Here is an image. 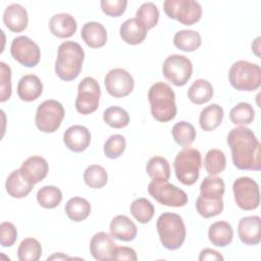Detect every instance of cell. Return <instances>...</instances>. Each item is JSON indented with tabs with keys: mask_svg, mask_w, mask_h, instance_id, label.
<instances>
[{
	"mask_svg": "<svg viewBox=\"0 0 261 261\" xmlns=\"http://www.w3.org/2000/svg\"><path fill=\"white\" fill-rule=\"evenodd\" d=\"M226 143L230 148L233 165L241 170L261 169L260 142L251 128L233 127L227 135Z\"/></svg>",
	"mask_w": 261,
	"mask_h": 261,
	"instance_id": "1",
	"label": "cell"
},
{
	"mask_svg": "<svg viewBox=\"0 0 261 261\" xmlns=\"http://www.w3.org/2000/svg\"><path fill=\"white\" fill-rule=\"evenodd\" d=\"M84 59L85 52L82 46L73 41H65L58 47L55 73L62 81H72L81 73Z\"/></svg>",
	"mask_w": 261,
	"mask_h": 261,
	"instance_id": "2",
	"label": "cell"
},
{
	"mask_svg": "<svg viewBox=\"0 0 261 261\" xmlns=\"http://www.w3.org/2000/svg\"><path fill=\"white\" fill-rule=\"evenodd\" d=\"M151 114L159 122H168L176 115L175 94L171 87L163 82L153 84L148 91Z\"/></svg>",
	"mask_w": 261,
	"mask_h": 261,
	"instance_id": "3",
	"label": "cell"
},
{
	"mask_svg": "<svg viewBox=\"0 0 261 261\" xmlns=\"http://www.w3.org/2000/svg\"><path fill=\"white\" fill-rule=\"evenodd\" d=\"M157 232L162 246L170 251L180 248L186 240L187 229L182 218L172 212L161 214L156 222Z\"/></svg>",
	"mask_w": 261,
	"mask_h": 261,
	"instance_id": "4",
	"label": "cell"
},
{
	"mask_svg": "<svg viewBox=\"0 0 261 261\" xmlns=\"http://www.w3.org/2000/svg\"><path fill=\"white\" fill-rule=\"evenodd\" d=\"M201 166L200 151L191 147H186L179 151L173 161L175 176L185 186H193L198 180Z\"/></svg>",
	"mask_w": 261,
	"mask_h": 261,
	"instance_id": "5",
	"label": "cell"
},
{
	"mask_svg": "<svg viewBox=\"0 0 261 261\" xmlns=\"http://www.w3.org/2000/svg\"><path fill=\"white\" fill-rule=\"evenodd\" d=\"M228 81L238 91H255L261 85V68L256 63L238 60L228 70Z\"/></svg>",
	"mask_w": 261,
	"mask_h": 261,
	"instance_id": "6",
	"label": "cell"
},
{
	"mask_svg": "<svg viewBox=\"0 0 261 261\" xmlns=\"http://www.w3.org/2000/svg\"><path fill=\"white\" fill-rule=\"evenodd\" d=\"M64 115L65 111L60 102L53 99L45 100L37 108L35 123L43 133H54L59 128Z\"/></svg>",
	"mask_w": 261,
	"mask_h": 261,
	"instance_id": "7",
	"label": "cell"
},
{
	"mask_svg": "<svg viewBox=\"0 0 261 261\" xmlns=\"http://www.w3.org/2000/svg\"><path fill=\"white\" fill-rule=\"evenodd\" d=\"M165 14L185 25L198 22L202 16L201 4L194 0H166L163 3Z\"/></svg>",
	"mask_w": 261,
	"mask_h": 261,
	"instance_id": "8",
	"label": "cell"
},
{
	"mask_svg": "<svg viewBox=\"0 0 261 261\" xmlns=\"http://www.w3.org/2000/svg\"><path fill=\"white\" fill-rule=\"evenodd\" d=\"M100 96L99 83L92 76L84 77L77 86V96L74 102L76 111L84 115L95 112L99 107Z\"/></svg>",
	"mask_w": 261,
	"mask_h": 261,
	"instance_id": "9",
	"label": "cell"
},
{
	"mask_svg": "<svg viewBox=\"0 0 261 261\" xmlns=\"http://www.w3.org/2000/svg\"><path fill=\"white\" fill-rule=\"evenodd\" d=\"M148 193L159 204L169 207H182L189 200L184 190L165 180H151Z\"/></svg>",
	"mask_w": 261,
	"mask_h": 261,
	"instance_id": "10",
	"label": "cell"
},
{
	"mask_svg": "<svg viewBox=\"0 0 261 261\" xmlns=\"http://www.w3.org/2000/svg\"><path fill=\"white\" fill-rule=\"evenodd\" d=\"M162 73L174 86H185L193 73L192 61L184 55H169L163 62Z\"/></svg>",
	"mask_w": 261,
	"mask_h": 261,
	"instance_id": "11",
	"label": "cell"
},
{
	"mask_svg": "<svg viewBox=\"0 0 261 261\" xmlns=\"http://www.w3.org/2000/svg\"><path fill=\"white\" fill-rule=\"evenodd\" d=\"M233 197L237 205L242 210H254L260 204V192L258 184L248 177L242 176L237 178L232 185Z\"/></svg>",
	"mask_w": 261,
	"mask_h": 261,
	"instance_id": "12",
	"label": "cell"
},
{
	"mask_svg": "<svg viewBox=\"0 0 261 261\" xmlns=\"http://www.w3.org/2000/svg\"><path fill=\"white\" fill-rule=\"evenodd\" d=\"M10 54L14 60L25 67H35L41 59L40 47L27 36H18L12 40Z\"/></svg>",
	"mask_w": 261,
	"mask_h": 261,
	"instance_id": "13",
	"label": "cell"
},
{
	"mask_svg": "<svg viewBox=\"0 0 261 261\" xmlns=\"http://www.w3.org/2000/svg\"><path fill=\"white\" fill-rule=\"evenodd\" d=\"M104 85L109 95L114 98H122L133 92L135 82L127 70L123 68H113L105 75Z\"/></svg>",
	"mask_w": 261,
	"mask_h": 261,
	"instance_id": "14",
	"label": "cell"
},
{
	"mask_svg": "<svg viewBox=\"0 0 261 261\" xmlns=\"http://www.w3.org/2000/svg\"><path fill=\"white\" fill-rule=\"evenodd\" d=\"M49 170L48 162L41 156H31L25 159L19 168L21 176L30 184L36 185L42 181Z\"/></svg>",
	"mask_w": 261,
	"mask_h": 261,
	"instance_id": "15",
	"label": "cell"
},
{
	"mask_svg": "<svg viewBox=\"0 0 261 261\" xmlns=\"http://www.w3.org/2000/svg\"><path fill=\"white\" fill-rule=\"evenodd\" d=\"M238 234L245 245H258L261 241V218L257 215L242 217L238 224Z\"/></svg>",
	"mask_w": 261,
	"mask_h": 261,
	"instance_id": "16",
	"label": "cell"
},
{
	"mask_svg": "<svg viewBox=\"0 0 261 261\" xmlns=\"http://www.w3.org/2000/svg\"><path fill=\"white\" fill-rule=\"evenodd\" d=\"M63 143L70 151L81 153L89 147L91 143V133L84 125H71L63 134Z\"/></svg>",
	"mask_w": 261,
	"mask_h": 261,
	"instance_id": "17",
	"label": "cell"
},
{
	"mask_svg": "<svg viewBox=\"0 0 261 261\" xmlns=\"http://www.w3.org/2000/svg\"><path fill=\"white\" fill-rule=\"evenodd\" d=\"M116 244L113 237L105 231L95 233L90 242L91 255L98 261L112 260V251Z\"/></svg>",
	"mask_w": 261,
	"mask_h": 261,
	"instance_id": "18",
	"label": "cell"
},
{
	"mask_svg": "<svg viewBox=\"0 0 261 261\" xmlns=\"http://www.w3.org/2000/svg\"><path fill=\"white\" fill-rule=\"evenodd\" d=\"M3 22L13 33H20L28 27L29 16L27 9L17 3L8 5L3 13Z\"/></svg>",
	"mask_w": 261,
	"mask_h": 261,
	"instance_id": "19",
	"label": "cell"
},
{
	"mask_svg": "<svg viewBox=\"0 0 261 261\" xmlns=\"http://www.w3.org/2000/svg\"><path fill=\"white\" fill-rule=\"evenodd\" d=\"M76 28V20L69 13L54 14L49 21L50 32L52 35L60 39L70 38L74 35Z\"/></svg>",
	"mask_w": 261,
	"mask_h": 261,
	"instance_id": "20",
	"label": "cell"
},
{
	"mask_svg": "<svg viewBox=\"0 0 261 261\" xmlns=\"http://www.w3.org/2000/svg\"><path fill=\"white\" fill-rule=\"evenodd\" d=\"M110 234L119 241L130 242L138 233L137 225L126 215H116L110 222Z\"/></svg>",
	"mask_w": 261,
	"mask_h": 261,
	"instance_id": "21",
	"label": "cell"
},
{
	"mask_svg": "<svg viewBox=\"0 0 261 261\" xmlns=\"http://www.w3.org/2000/svg\"><path fill=\"white\" fill-rule=\"evenodd\" d=\"M43 93V84L36 74L23 75L17 84V95L21 101L32 102Z\"/></svg>",
	"mask_w": 261,
	"mask_h": 261,
	"instance_id": "22",
	"label": "cell"
},
{
	"mask_svg": "<svg viewBox=\"0 0 261 261\" xmlns=\"http://www.w3.org/2000/svg\"><path fill=\"white\" fill-rule=\"evenodd\" d=\"M146 28L136 17L128 18L119 29V35L121 39L129 45H139L143 43L147 37Z\"/></svg>",
	"mask_w": 261,
	"mask_h": 261,
	"instance_id": "23",
	"label": "cell"
},
{
	"mask_svg": "<svg viewBox=\"0 0 261 261\" xmlns=\"http://www.w3.org/2000/svg\"><path fill=\"white\" fill-rule=\"evenodd\" d=\"M81 37L90 48H101L107 42L106 29L97 21L86 22L82 28Z\"/></svg>",
	"mask_w": 261,
	"mask_h": 261,
	"instance_id": "24",
	"label": "cell"
},
{
	"mask_svg": "<svg viewBox=\"0 0 261 261\" xmlns=\"http://www.w3.org/2000/svg\"><path fill=\"white\" fill-rule=\"evenodd\" d=\"M34 185L28 182L20 174L19 169L13 170L6 178L5 189L7 194L16 199L27 197L33 190Z\"/></svg>",
	"mask_w": 261,
	"mask_h": 261,
	"instance_id": "25",
	"label": "cell"
},
{
	"mask_svg": "<svg viewBox=\"0 0 261 261\" xmlns=\"http://www.w3.org/2000/svg\"><path fill=\"white\" fill-rule=\"evenodd\" d=\"M233 238V229L227 221H216L209 226L208 239L216 247H226Z\"/></svg>",
	"mask_w": 261,
	"mask_h": 261,
	"instance_id": "26",
	"label": "cell"
},
{
	"mask_svg": "<svg viewBox=\"0 0 261 261\" xmlns=\"http://www.w3.org/2000/svg\"><path fill=\"white\" fill-rule=\"evenodd\" d=\"M223 116L224 111L220 105L215 103L208 105L200 113V126L205 132H212L221 124Z\"/></svg>",
	"mask_w": 261,
	"mask_h": 261,
	"instance_id": "27",
	"label": "cell"
},
{
	"mask_svg": "<svg viewBox=\"0 0 261 261\" xmlns=\"http://www.w3.org/2000/svg\"><path fill=\"white\" fill-rule=\"evenodd\" d=\"M64 211L70 220L81 222L89 217L91 213V204L85 198L73 197L66 202Z\"/></svg>",
	"mask_w": 261,
	"mask_h": 261,
	"instance_id": "28",
	"label": "cell"
},
{
	"mask_svg": "<svg viewBox=\"0 0 261 261\" xmlns=\"http://www.w3.org/2000/svg\"><path fill=\"white\" fill-rule=\"evenodd\" d=\"M213 96V87L207 80H196L188 90V98L197 105L204 104L211 100Z\"/></svg>",
	"mask_w": 261,
	"mask_h": 261,
	"instance_id": "29",
	"label": "cell"
},
{
	"mask_svg": "<svg viewBox=\"0 0 261 261\" xmlns=\"http://www.w3.org/2000/svg\"><path fill=\"white\" fill-rule=\"evenodd\" d=\"M174 46L185 52L196 51L202 44L201 35L193 30H181L173 37Z\"/></svg>",
	"mask_w": 261,
	"mask_h": 261,
	"instance_id": "30",
	"label": "cell"
},
{
	"mask_svg": "<svg viewBox=\"0 0 261 261\" xmlns=\"http://www.w3.org/2000/svg\"><path fill=\"white\" fill-rule=\"evenodd\" d=\"M225 185L221 177L216 175L206 176L200 186V197L210 200L222 199Z\"/></svg>",
	"mask_w": 261,
	"mask_h": 261,
	"instance_id": "31",
	"label": "cell"
},
{
	"mask_svg": "<svg viewBox=\"0 0 261 261\" xmlns=\"http://www.w3.org/2000/svg\"><path fill=\"white\" fill-rule=\"evenodd\" d=\"M147 174L152 180H165L170 177L169 162L162 156H154L150 158L146 164Z\"/></svg>",
	"mask_w": 261,
	"mask_h": 261,
	"instance_id": "32",
	"label": "cell"
},
{
	"mask_svg": "<svg viewBox=\"0 0 261 261\" xmlns=\"http://www.w3.org/2000/svg\"><path fill=\"white\" fill-rule=\"evenodd\" d=\"M171 135L175 143L181 147H190L196 139L197 133L193 124L187 121H179L172 126Z\"/></svg>",
	"mask_w": 261,
	"mask_h": 261,
	"instance_id": "33",
	"label": "cell"
},
{
	"mask_svg": "<svg viewBox=\"0 0 261 261\" xmlns=\"http://www.w3.org/2000/svg\"><path fill=\"white\" fill-rule=\"evenodd\" d=\"M37 201L46 209L56 208L62 201V192L54 186H44L37 193Z\"/></svg>",
	"mask_w": 261,
	"mask_h": 261,
	"instance_id": "34",
	"label": "cell"
},
{
	"mask_svg": "<svg viewBox=\"0 0 261 261\" xmlns=\"http://www.w3.org/2000/svg\"><path fill=\"white\" fill-rule=\"evenodd\" d=\"M42 256V247L38 240L27 238L21 241L17 249L19 261H38Z\"/></svg>",
	"mask_w": 261,
	"mask_h": 261,
	"instance_id": "35",
	"label": "cell"
},
{
	"mask_svg": "<svg viewBox=\"0 0 261 261\" xmlns=\"http://www.w3.org/2000/svg\"><path fill=\"white\" fill-rule=\"evenodd\" d=\"M107 180V171L101 165L92 164L84 172V181L91 189H101L106 186Z\"/></svg>",
	"mask_w": 261,
	"mask_h": 261,
	"instance_id": "36",
	"label": "cell"
},
{
	"mask_svg": "<svg viewBox=\"0 0 261 261\" xmlns=\"http://www.w3.org/2000/svg\"><path fill=\"white\" fill-rule=\"evenodd\" d=\"M255 118V110L253 106L247 102L238 103L229 111V119L236 125H247L253 122Z\"/></svg>",
	"mask_w": 261,
	"mask_h": 261,
	"instance_id": "37",
	"label": "cell"
},
{
	"mask_svg": "<svg viewBox=\"0 0 261 261\" xmlns=\"http://www.w3.org/2000/svg\"><path fill=\"white\" fill-rule=\"evenodd\" d=\"M226 158L219 149H210L204 158V167L209 175H217L225 169Z\"/></svg>",
	"mask_w": 261,
	"mask_h": 261,
	"instance_id": "38",
	"label": "cell"
},
{
	"mask_svg": "<svg viewBox=\"0 0 261 261\" xmlns=\"http://www.w3.org/2000/svg\"><path fill=\"white\" fill-rule=\"evenodd\" d=\"M132 215L140 223H148L154 216L155 209L153 204L146 198H139L132 202L129 207Z\"/></svg>",
	"mask_w": 261,
	"mask_h": 261,
	"instance_id": "39",
	"label": "cell"
},
{
	"mask_svg": "<svg viewBox=\"0 0 261 261\" xmlns=\"http://www.w3.org/2000/svg\"><path fill=\"white\" fill-rule=\"evenodd\" d=\"M159 10L152 2L143 3L136 12V18L146 28L147 31L153 29L159 20Z\"/></svg>",
	"mask_w": 261,
	"mask_h": 261,
	"instance_id": "40",
	"label": "cell"
},
{
	"mask_svg": "<svg viewBox=\"0 0 261 261\" xmlns=\"http://www.w3.org/2000/svg\"><path fill=\"white\" fill-rule=\"evenodd\" d=\"M103 120L113 128H122L129 123V115L123 108L111 106L104 110Z\"/></svg>",
	"mask_w": 261,
	"mask_h": 261,
	"instance_id": "41",
	"label": "cell"
},
{
	"mask_svg": "<svg viewBox=\"0 0 261 261\" xmlns=\"http://www.w3.org/2000/svg\"><path fill=\"white\" fill-rule=\"evenodd\" d=\"M223 201L222 199L210 200L198 197L196 200V209L198 213L204 218H210L219 215L223 210Z\"/></svg>",
	"mask_w": 261,
	"mask_h": 261,
	"instance_id": "42",
	"label": "cell"
},
{
	"mask_svg": "<svg viewBox=\"0 0 261 261\" xmlns=\"http://www.w3.org/2000/svg\"><path fill=\"white\" fill-rule=\"evenodd\" d=\"M126 147V142L123 136L121 135H112L104 143L103 151L106 157L109 159H116L120 157Z\"/></svg>",
	"mask_w": 261,
	"mask_h": 261,
	"instance_id": "43",
	"label": "cell"
},
{
	"mask_svg": "<svg viewBox=\"0 0 261 261\" xmlns=\"http://www.w3.org/2000/svg\"><path fill=\"white\" fill-rule=\"evenodd\" d=\"M11 97V69L5 62H0V101L5 102Z\"/></svg>",
	"mask_w": 261,
	"mask_h": 261,
	"instance_id": "44",
	"label": "cell"
},
{
	"mask_svg": "<svg viewBox=\"0 0 261 261\" xmlns=\"http://www.w3.org/2000/svg\"><path fill=\"white\" fill-rule=\"evenodd\" d=\"M102 11L111 17H118L124 13L127 1L126 0H102L100 2Z\"/></svg>",
	"mask_w": 261,
	"mask_h": 261,
	"instance_id": "45",
	"label": "cell"
},
{
	"mask_svg": "<svg viewBox=\"0 0 261 261\" xmlns=\"http://www.w3.org/2000/svg\"><path fill=\"white\" fill-rule=\"evenodd\" d=\"M17 239V230L13 223L3 221L0 224V244L2 247L7 248L14 245Z\"/></svg>",
	"mask_w": 261,
	"mask_h": 261,
	"instance_id": "46",
	"label": "cell"
},
{
	"mask_svg": "<svg viewBox=\"0 0 261 261\" xmlns=\"http://www.w3.org/2000/svg\"><path fill=\"white\" fill-rule=\"evenodd\" d=\"M137 259V253L133 248L124 246H115L112 251V260L136 261Z\"/></svg>",
	"mask_w": 261,
	"mask_h": 261,
	"instance_id": "47",
	"label": "cell"
},
{
	"mask_svg": "<svg viewBox=\"0 0 261 261\" xmlns=\"http://www.w3.org/2000/svg\"><path fill=\"white\" fill-rule=\"evenodd\" d=\"M199 260L200 261H206V260H209V261H222L223 260V256L213 250V249H210V248H206L204 250L201 251L200 255H199Z\"/></svg>",
	"mask_w": 261,
	"mask_h": 261,
	"instance_id": "48",
	"label": "cell"
},
{
	"mask_svg": "<svg viewBox=\"0 0 261 261\" xmlns=\"http://www.w3.org/2000/svg\"><path fill=\"white\" fill-rule=\"evenodd\" d=\"M260 38H256V40L252 43V52H254L258 57L260 56L259 54V48H260Z\"/></svg>",
	"mask_w": 261,
	"mask_h": 261,
	"instance_id": "49",
	"label": "cell"
},
{
	"mask_svg": "<svg viewBox=\"0 0 261 261\" xmlns=\"http://www.w3.org/2000/svg\"><path fill=\"white\" fill-rule=\"evenodd\" d=\"M65 259H69V257H67L63 253H55L54 255H52V256L47 258L48 261L49 260H65Z\"/></svg>",
	"mask_w": 261,
	"mask_h": 261,
	"instance_id": "50",
	"label": "cell"
}]
</instances>
